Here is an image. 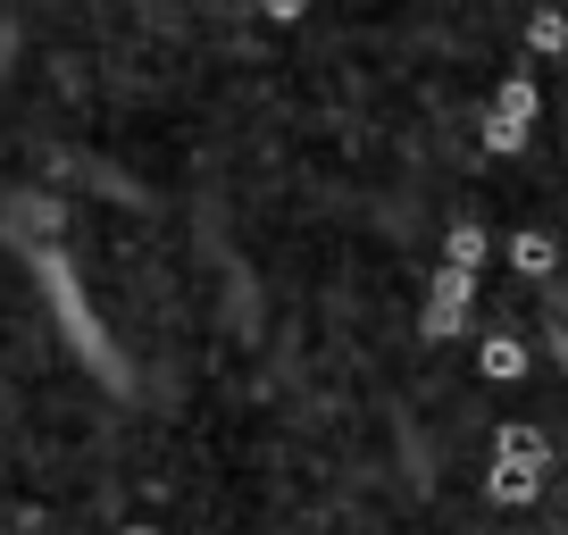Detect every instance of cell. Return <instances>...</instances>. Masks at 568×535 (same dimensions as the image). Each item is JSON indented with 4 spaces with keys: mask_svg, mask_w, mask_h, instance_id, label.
Returning <instances> with one entry per match:
<instances>
[{
    "mask_svg": "<svg viewBox=\"0 0 568 535\" xmlns=\"http://www.w3.org/2000/svg\"><path fill=\"white\" fill-rule=\"evenodd\" d=\"M510 268H518V276H551V268H560V243H551L544 226L510 234Z\"/></svg>",
    "mask_w": 568,
    "mask_h": 535,
    "instance_id": "cell-5",
    "label": "cell"
},
{
    "mask_svg": "<svg viewBox=\"0 0 568 535\" xmlns=\"http://www.w3.org/2000/svg\"><path fill=\"white\" fill-rule=\"evenodd\" d=\"M18 218H26V234H59V201H26Z\"/></svg>",
    "mask_w": 568,
    "mask_h": 535,
    "instance_id": "cell-8",
    "label": "cell"
},
{
    "mask_svg": "<svg viewBox=\"0 0 568 535\" xmlns=\"http://www.w3.org/2000/svg\"><path fill=\"white\" fill-rule=\"evenodd\" d=\"M535 125V75H501L494 109H485V151H527Z\"/></svg>",
    "mask_w": 568,
    "mask_h": 535,
    "instance_id": "cell-2",
    "label": "cell"
},
{
    "mask_svg": "<svg viewBox=\"0 0 568 535\" xmlns=\"http://www.w3.org/2000/svg\"><path fill=\"white\" fill-rule=\"evenodd\" d=\"M468 302H477V268L444 260V268H435V285H426V343H452V335H460Z\"/></svg>",
    "mask_w": 568,
    "mask_h": 535,
    "instance_id": "cell-1",
    "label": "cell"
},
{
    "mask_svg": "<svg viewBox=\"0 0 568 535\" xmlns=\"http://www.w3.org/2000/svg\"><path fill=\"white\" fill-rule=\"evenodd\" d=\"M125 535H160V527H125Z\"/></svg>",
    "mask_w": 568,
    "mask_h": 535,
    "instance_id": "cell-10",
    "label": "cell"
},
{
    "mask_svg": "<svg viewBox=\"0 0 568 535\" xmlns=\"http://www.w3.org/2000/svg\"><path fill=\"white\" fill-rule=\"evenodd\" d=\"M477 376L485 385H518V376H527V335H485L477 343Z\"/></svg>",
    "mask_w": 568,
    "mask_h": 535,
    "instance_id": "cell-4",
    "label": "cell"
},
{
    "mask_svg": "<svg viewBox=\"0 0 568 535\" xmlns=\"http://www.w3.org/2000/svg\"><path fill=\"white\" fill-rule=\"evenodd\" d=\"M302 9H310V0H267V18H284V26L302 18Z\"/></svg>",
    "mask_w": 568,
    "mask_h": 535,
    "instance_id": "cell-9",
    "label": "cell"
},
{
    "mask_svg": "<svg viewBox=\"0 0 568 535\" xmlns=\"http://www.w3.org/2000/svg\"><path fill=\"white\" fill-rule=\"evenodd\" d=\"M494 452H510V461H535V468H551V444L535 427H501V444Z\"/></svg>",
    "mask_w": 568,
    "mask_h": 535,
    "instance_id": "cell-6",
    "label": "cell"
},
{
    "mask_svg": "<svg viewBox=\"0 0 568 535\" xmlns=\"http://www.w3.org/2000/svg\"><path fill=\"white\" fill-rule=\"evenodd\" d=\"M527 42H535V51H568V18H560V9H535V18H527Z\"/></svg>",
    "mask_w": 568,
    "mask_h": 535,
    "instance_id": "cell-7",
    "label": "cell"
},
{
    "mask_svg": "<svg viewBox=\"0 0 568 535\" xmlns=\"http://www.w3.org/2000/svg\"><path fill=\"white\" fill-rule=\"evenodd\" d=\"M544 477H551V468H535V461H510V452H494V468H485V494H494L501 511H527V502L544 494Z\"/></svg>",
    "mask_w": 568,
    "mask_h": 535,
    "instance_id": "cell-3",
    "label": "cell"
}]
</instances>
